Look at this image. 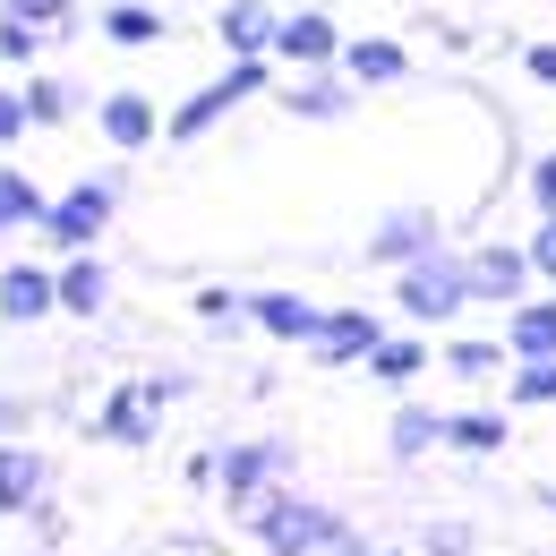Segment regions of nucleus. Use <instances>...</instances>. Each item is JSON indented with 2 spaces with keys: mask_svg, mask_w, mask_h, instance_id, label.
<instances>
[{
  "mask_svg": "<svg viewBox=\"0 0 556 556\" xmlns=\"http://www.w3.org/2000/svg\"><path fill=\"white\" fill-rule=\"evenodd\" d=\"M52 266H61V317H103V308H112L103 249H77V257H52Z\"/></svg>",
  "mask_w": 556,
  "mask_h": 556,
  "instance_id": "nucleus-21",
  "label": "nucleus"
},
{
  "mask_svg": "<svg viewBox=\"0 0 556 556\" xmlns=\"http://www.w3.org/2000/svg\"><path fill=\"white\" fill-rule=\"evenodd\" d=\"M522 249H531V266H540V282L556 291V214H540V223H531V240H522Z\"/></svg>",
  "mask_w": 556,
  "mask_h": 556,
  "instance_id": "nucleus-35",
  "label": "nucleus"
},
{
  "mask_svg": "<svg viewBox=\"0 0 556 556\" xmlns=\"http://www.w3.org/2000/svg\"><path fill=\"white\" fill-rule=\"evenodd\" d=\"M214 471H223V445H198V454H180V480L206 488V496H214Z\"/></svg>",
  "mask_w": 556,
  "mask_h": 556,
  "instance_id": "nucleus-36",
  "label": "nucleus"
},
{
  "mask_svg": "<svg viewBox=\"0 0 556 556\" xmlns=\"http://www.w3.org/2000/svg\"><path fill=\"white\" fill-rule=\"evenodd\" d=\"M26 522H35V540H43V548H61V540H70V522H61V505H35Z\"/></svg>",
  "mask_w": 556,
  "mask_h": 556,
  "instance_id": "nucleus-38",
  "label": "nucleus"
},
{
  "mask_svg": "<svg viewBox=\"0 0 556 556\" xmlns=\"http://www.w3.org/2000/svg\"><path fill=\"white\" fill-rule=\"evenodd\" d=\"M514 368V351H505V334L488 343V334H445V377L454 386H496Z\"/></svg>",
  "mask_w": 556,
  "mask_h": 556,
  "instance_id": "nucleus-24",
  "label": "nucleus"
},
{
  "mask_svg": "<svg viewBox=\"0 0 556 556\" xmlns=\"http://www.w3.org/2000/svg\"><path fill=\"white\" fill-rule=\"evenodd\" d=\"M343 70L377 94V86H403V77H412V52H403L394 35H351V43H343Z\"/></svg>",
  "mask_w": 556,
  "mask_h": 556,
  "instance_id": "nucleus-23",
  "label": "nucleus"
},
{
  "mask_svg": "<svg viewBox=\"0 0 556 556\" xmlns=\"http://www.w3.org/2000/svg\"><path fill=\"white\" fill-rule=\"evenodd\" d=\"M505 445H514V412H505V403H463V412H445V454L488 463V454H505Z\"/></svg>",
  "mask_w": 556,
  "mask_h": 556,
  "instance_id": "nucleus-17",
  "label": "nucleus"
},
{
  "mask_svg": "<svg viewBox=\"0 0 556 556\" xmlns=\"http://www.w3.org/2000/svg\"><path fill=\"white\" fill-rule=\"evenodd\" d=\"M94 437L103 445H121V454H154L163 445V412L138 394V377H121V386H103V412H94Z\"/></svg>",
  "mask_w": 556,
  "mask_h": 556,
  "instance_id": "nucleus-11",
  "label": "nucleus"
},
{
  "mask_svg": "<svg viewBox=\"0 0 556 556\" xmlns=\"http://www.w3.org/2000/svg\"><path fill=\"white\" fill-rule=\"evenodd\" d=\"M522 77H531V86H556V43H522Z\"/></svg>",
  "mask_w": 556,
  "mask_h": 556,
  "instance_id": "nucleus-37",
  "label": "nucleus"
},
{
  "mask_svg": "<svg viewBox=\"0 0 556 556\" xmlns=\"http://www.w3.org/2000/svg\"><path fill=\"white\" fill-rule=\"evenodd\" d=\"M505 351L514 359H556V291H531L505 308Z\"/></svg>",
  "mask_w": 556,
  "mask_h": 556,
  "instance_id": "nucleus-22",
  "label": "nucleus"
},
{
  "mask_svg": "<svg viewBox=\"0 0 556 556\" xmlns=\"http://www.w3.org/2000/svg\"><path fill=\"white\" fill-rule=\"evenodd\" d=\"M428 359H437V343H428L419 326H394L386 343H377L368 359H359V377H368L377 394H412L419 377H428Z\"/></svg>",
  "mask_w": 556,
  "mask_h": 556,
  "instance_id": "nucleus-15",
  "label": "nucleus"
},
{
  "mask_svg": "<svg viewBox=\"0 0 556 556\" xmlns=\"http://www.w3.org/2000/svg\"><path fill=\"white\" fill-rule=\"evenodd\" d=\"M0 9H17V17H35L52 43H70L77 35V0H0Z\"/></svg>",
  "mask_w": 556,
  "mask_h": 556,
  "instance_id": "nucleus-31",
  "label": "nucleus"
},
{
  "mask_svg": "<svg viewBox=\"0 0 556 556\" xmlns=\"http://www.w3.org/2000/svg\"><path fill=\"white\" fill-rule=\"evenodd\" d=\"M445 445V412H428V403H412V394H394V419H386V463H428Z\"/></svg>",
  "mask_w": 556,
  "mask_h": 556,
  "instance_id": "nucleus-18",
  "label": "nucleus"
},
{
  "mask_svg": "<svg viewBox=\"0 0 556 556\" xmlns=\"http://www.w3.org/2000/svg\"><path fill=\"white\" fill-rule=\"evenodd\" d=\"M198 326H206L214 343H240L257 317H249V291H231V282H206L198 291Z\"/></svg>",
  "mask_w": 556,
  "mask_h": 556,
  "instance_id": "nucleus-25",
  "label": "nucleus"
},
{
  "mask_svg": "<svg viewBox=\"0 0 556 556\" xmlns=\"http://www.w3.org/2000/svg\"><path fill=\"white\" fill-rule=\"evenodd\" d=\"M35 505H52V454H35L26 437H0V514H35Z\"/></svg>",
  "mask_w": 556,
  "mask_h": 556,
  "instance_id": "nucleus-16",
  "label": "nucleus"
},
{
  "mask_svg": "<svg viewBox=\"0 0 556 556\" xmlns=\"http://www.w3.org/2000/svg\"><path fill=\"white\" fill-rule=\"evenodd\" d=\"M43 214H52V198L17 163H0V231H43Z\"/></svg>",
  "mask_w": 556,
  "mask_h": 556,
  "instance_id": "nucleus-26",
  "label": "nucleus"
},
{
  "mask_svg": "<svg viewBox=\"0 0 556 556\" xmlns=\"http://www.w3.org/2000/svg\"><path fill=\"white\" fill-rule=\"evenodd\" d=\"M17 86H26V112H35V129H61V121H77V86H70L61 70H26Z\"/></svg>",
  "mask_w": 556,
  "mask_h": 556,
  "instance_id": "nucleus-27",
  "label": "nucleus"
},
{
  "mask_svg": "<svg viewBox=\"0 0 556 556\" xmlns=\"http://www.w3.org/2000/svg\"><path fill=\"white\" fill-rule=\"evenodd\" d=\"M249 317H257V334L282 343V351H308V343H317V326H326V308H317V300H300V291H282V282L249 291Z\"/></svg>",
  "mask_w": 556,
  "mask_h": 556,
  "instance_id": "nucleus-14",
  "label": "nucleus"
},
{
  "mask_svg": "<svg viewBox=\"0 0 556 556\" xmlns=\"http://www.w3.org/2000/svg\"><path fill=\"white\" fill-rule=\"evenodd\" d=\"M43 52H52V35H43V26H35V17H17V9H0V70H35V61H43Z\"/></svg>",
  "mask_w": 556,
  "mask_h": 556,
  "instance_id": "nucleus-29",
  "label": "nucleus"
},
{
  "mask_svg": "<svg viewBox=\"0 0 556 556\" xmlns=\"http://www.w3.org/2000/svg\"><path fill=\"white\" fill-rule=\"evenodd\" d=\"M343 26L334 9H282V35H275V61L282 70H343Z\"/></svg>",
  "mask_w": 556,
  "mask_h": 556,
  "instance_id": "nucleus-10",
  "label": "nucleus"
},
{
  "mask_svg": "<svg viewBox=\"0 0 556 556\" xmlns=\"http://www.w3.org/2000/svg\"><path fill=\"white\" fill-rule=\"evenodd\" d=\"M522 198H531V214H556V146H548V154H531V172H522Z\"/></svg>",
  "mask_w": 556,
  "mask_h": 556,
  "instance_id": "nucleus-33",
  "label": "nucleus"
},
{
  "mask_svg": "<svg viewBox=\"0 0 556 556\" xmlns=\"http://www.w3.org/2000/svg\"><path fill=\"white\" fill-rule=\"evenodd\" d=\"M540 505H548V514H556V488H540Z\"/></svg>",
  "mask_w": 556,
  "mask_h": 556,
  "instance_id": "nucleus-41",
  "label": "nucleus"
},
{
  "mask_svg": "<svg viewBox=\"0 0 556 556\" xmlns=\"http://www.w3.org/2000/svg\"><path fill=\"white\" fill-rule=\"evenodd\" d=\"M275 35H282L275 0H223V9H214V43H223V52H275Z\"/></svg>",
  "mask_w": 556,
  "mask_h": 556,
  "instance_id": "nucleus-20",
  "label": "nucleus"
},
{
  "mask_svg": "<svg viewBox=\"0 0 556 556\" xmlns=\"http://www.w3.org/2000/svg\"><path fill=\"white\" fill-rule=\"evenodd\" d=\"M394 308H403L412 326H454L463 308H480V291H471V249L437 240L428 257L394 266Z\"/></svg>",
  "mask_w": 556,
  "mask_h": 556,
  "instance_id": "nucleus-3",
  "label": "nucleus"
},
{
  "mask_svg": "<svg viewBox=\"0 0 556 556\" xmlns=\"http://www.w3.org/2000/svg\"><path fill=\"white\" fill-rule=\"evenodd\" d=\"M412 548L419 556H471V548H480V531H471V522H419Z\"/></svg>",
  "mask_w": 556,
  "mask_h": 556,
  "instance_id": "nucleus-32",
  "label": "nucleus"
},
{
  "mask_svg": "<svg viewBox=\"0 0 556 556\" xmlns=\"http://www.w3.org/2000/svg\"><path fill=\"white\" fill-rule=\"evenodd\" d=\"M35 129V112H26V86H0V146H17Z\"/></svg>",
  "mask_w": 556,
  "mask_h": 556,
  "instance_id": "nucleus-34",
  "label": "nucleus"
},
{
  "mask_svg": "<svg viewBox=\"0 0 556 556\" xmlns=\"http://www.w3.org/2000/svg\"><path fill=\"white\" fill-rule=\"evenodd\" d=\"M471 291H480V308H514V300H531V291H540L531 249H514V240H471Z\"/></svg>",
  "mask_w": 556,
  "mask_h": 556,
  "instance_id": "nucleus-8",
  "label": "nucleus"
},
{
  "mask_svg": "<svg viewBox=\"0 0 556 556\" xmlns=\"http://www.w3.org/2000/svg\"><path fill=\"white\" fill-rule=\"evenodd\" d=\"M43 317H61V266L52 257H0V326L26 334Z\"/></svg>",
  "mask_w": 556,
  "mask_h": 556,
  "instance_id": "nucleus-6",
  "label": "nucleus"
},
{
  "mask_svg": "<svg viewBox=\"0 0 556 556\" xmlns=\"http://www.w3.org/2000/svg\"><path fill=\"white\" fill-rule=\"evenodd\" d=\"M275 70H282L275 52H231V61H223V77H206L198 94H180V103L163 112V146H198V138H214V129H223L240 103L275 94V86H282Z\"/></svg>",
  "mask_w": 556,
  "mask_h": 556,
  "instance_id": "nucleus-2",
  "label": "nucleus"
},
{
  "mask_svg": "<svg viewBox=\"0 0 556 556\" xmlns=\"http://www.w3.org/2000/svg\"><path fill=\"white\" fill-rule=\"evenodd\" d=\"M26 412H35L26 394H0V437H17V428H26Z\"/></svg>",
  "mask_w": 556,
  "mask_h": 556,
  "instance_id": "nucleus-40",
  "label": "nucleus"
},
{
  "mask_svg": "<svg viewBox=\"0 0 556 556\" xmlns=\"http://www.w3.org/2000/svg\"><path fill=\"white\" fill-rule=\"evenodd\" d=\"M103 43L112 52H154V43H172V9H154V0H103Z\"/></svg>",
  "mask_w": 556,
  "mask_h": 556,
  "instance_id": "nucleus-19",
  "label": "nucleus"
},
{
  "mask_svg": "<svg viewBox=\"0 0 556 556\" xmlns=\"http://www.w3.org/2000/svg\"><path fill=\"white\" fill-rule=\"evenodd\" d=\"M231 531H249V548H257V556H334L359 522H351L343 505H317V496H300V488L282 480V488H266Z\"/></svg>",
  "mask_w": 556,
  "mask_h": 556,
  "instance_id": "nucleus-1",
  "label": "nucleus"
},
{
  "mask_svg": "<svg viewBox=\"0 0 556 556\" xmlns=\"http://www.w3.org/2000/svg\"><path fill=\"white\" fill-rule=\"evenodd\" d=\"M359 94H368V86H359L351 70H291V77L275 86L282 112H291V121H317V129L351 121V112H359Z\"/></svg>",
  "mask_w": 556,
  "mask_h": 556,
  "instance_id": "nucleus-7",
  "label": "nucleus"
},
{
  "mask_svg": "<svg viewBox=\"0 0 556 556\" xmlns=\"http://www.w3.org/2000/svg\"><path fill=\"white\" fill-rule=\"evenodd\" d=\"M334 556H419V548H386V540H368V531H351Z\"/></svg>",
  "mask_w": 556,
  "mask_h": 556,
  "instance_id": "nucleus-39",
  "label": "nucleus"
},
{
  "mask_svg": "<svg viewBox=\"0 0 556 556\" xmlns=\"http://www.w3.org/2000/svg\"><path fill=\"white\" fill-rule=\"evenodd\" d=\"M94 129L112 154H146V146H163V103L138 94V86H112L103 103H94Z\"/></svg>",
  "mask_w": 556,
  "mask_h": 556,
  "instance_id": "nucleus-12",
  "label": "nucleus"
},
{
  "mask_svg": "<svg viewBox=\"0 0 556 556\" xmlns=\"http://www.w3.org/2000/svg\"><path fill=\"white\" fill-rule=\"evenodd\" d=\"M291 463H300V445L291 437H240V445H223V471H214V496H223V514L240 522L266 488L291 480Z\"/></svg>",
  "mask_w": 556,
  "mask_h": 556,
  "instance_id": "nucleus-5",
  "label": "nucleus"
},
{
  "mask_svg": "<svg viewBox=\"0 0 556 556\" xmlns=\"http://www.w3.org/2000/svg\"><path fill=\"white\" fill-rule=\"evenodd\" d=\"M386 334H394V326H386L377 308H326V326H317L308 359H317V368H359V359L386 343Z\"/></svg>",
  "mask_w": 556,
  "mask_h": 556,
  "instance_id": "nucleus-13",
  "label": "nucleus"
},
{
  "mask_svg": "<svg viewBox=\"0 0 556 556\" xmlns=\"http://www.w3.org/2000/svg\"><path fill=\"white\" fill-rule=\"evenodd\" d=\"M437 240H445V223H437V206H394V214H377V223H368V249H359V257L394 275V266H412V257H428Z\"/></svg>",
  "mask_w": 556,
  "mask_h": 556,
  "instance_id": "nucleus-9",
  "label": "nucleus"
},
{
  "mask_svg": "<svg viewBox=\"0 0 556 556\" xmlns=\"http://www.w3.org/2000/svg\"><path fill=\"white\" fill-rule=\"evenodd\" d=\"M121 198H129V172H86V180H70L61 198H52V214H43V257H77V249H103V231H112V214H121Z\"/></svg>",
  "mask_w": 556,
  "mask_h": 556,
  "instance_id": "nucleus-4",
  "label": "nucleus"
},
{
  "mask_svg": "<svg viewBox=\"0 0 556 556\" xmlns=\"http://www.w3.org/2000/svg\"><path fill=\"white\" fill-rule=\"evenodd\" d=\"M505 412H556V359H514L505 368Z\"/></svg>",
  "mask_w": 556,
  "mask_h": 556,
  "instance_id": "nucleus-28",
  "label": "nucleus"
},
{
  "mask_svg": "<svg viewBox=\"0 0 556 556\" xmlns=\"http://www.w3.org/2000/svg\"><path fill=\"white\" fill-rule=\"evenodd\" d=\"M138 394H146V403H154L163 419H172L180 403H189V394H198V377H189V368H146V377H138Z\"/></svg>",
  "mask_w": 556,
  "mask_h": 556,
  "instance_id": "nucleus-30",
  "label": "nucleus"
}]
</instances>
